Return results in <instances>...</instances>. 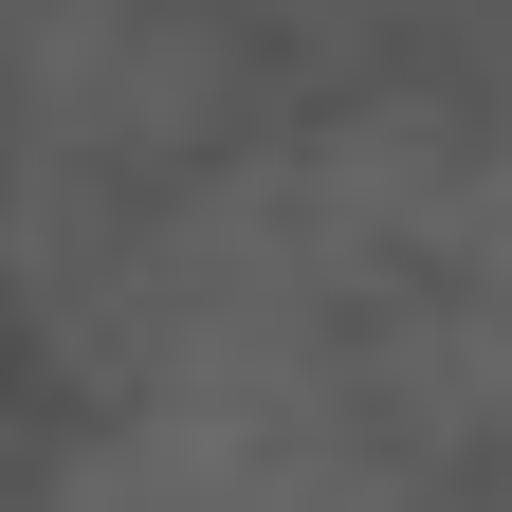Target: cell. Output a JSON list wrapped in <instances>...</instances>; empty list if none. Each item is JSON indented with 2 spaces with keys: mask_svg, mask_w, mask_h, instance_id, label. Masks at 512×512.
<instances>
[{
  "mask_svg": "<svg viewBox=\"0 0 512 512\" xmlns=\"http://www.w3.org/2000/svg\"><path fill=\"white\" fill-rule=\"evenodd\" d=\"M220 19L202 0H19V110L55 147H110V165H165L220 128Z\"/></svg>",
  "mask_w": 512,
  "mask_h": 512,
  "instance_id": "obj_1",
  "label": "cell"
}]
</instances>
